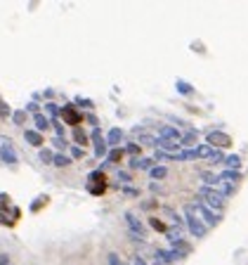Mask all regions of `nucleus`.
Masks as SVG:
<instances>
[{
  "mask_svg": "<svg viewBox=\"0 0 248 265\" xmlns=\"http://www.w3.org/2000/svg\"><path fill=\"white\" fill-rule=\"evenodd\" d=\"M184 225H187V230L192 232L194 237H206L208 235V230L210 227L201 220V215L196 213V209H194V204H189V206H184Z\"/></svg>",
  "mask_w": 248,
  "mask_h": 265,
  "instance_id": "nucleus-1",
  "label": "nucleus"
},
{
  "mask_svg": "<svg viewBox=\"0 0 248 265\" xmlns=\"http://www.w3.org/2000/svg\"><path fill=\"white\" fill-rule=\"evenodd\" d=\"M85 189L92 194V197H102L107 189H109V180H107V173L95 168V171H90L88 175V180H85Z\"/></svg>",
  "mask_w": 248,
  "mask_h": 265,
  "instance_id": "nucleus-2",
  "label": "nucleus"
},
{
  "mask_svg": "<svg viewBox=\"0 0 248 265\" xmlns=\"http://www.w3.org/2000/svg\"><path fill=\"white\" fill-rule=\"evenodd\" d=\"M199 199L210 211H225L227 209V197H222L220 192H215L213 187H201L199 189Z\"/></svg>",
  "mask_w": 248,
  "mask_h": 265,
  "instance_id": "nucleus-3",
  "label": "nucleus"
},
{
  "mask_svg": "<svg viewBox=\"0 0 248 265\" xmlns=\"http://www.w3.org/2000/svg\"><path fill=\"white\" fill-rule=\"evenodd\" d=\"M59 119L64 121L67 126H73V128H81V123H83V116L81 111H78V106H73V105H64L62 106V114H59Z\"/></svg>",
  "mask_w": 248,
  "mask_h": 265,
  "instance_id": "nucleus-4",
  "label": "nucleus"
},
{
  "mask_svg": "<svg viewBox=\"0 0 248 265\" xmlns=\"http://www.w3.org/2000/svg\"><path fill=\"white\" fill-rule=\"evenodd\" d=\"M90 142H92V147H95V157L97 159H107V154H109V142H107V137L102 135V131L99 128H92V132H90Z\"/></svg>",
  "mask_w": 248,
  "mask_h": 265,
  "instance_id": "nucleus-5",
  "label": "nucleus"
},
{
  "mask_svg": "<svg viewBox=\"0 0 248 265\" xmlns=\"http://www.w3.org/2000/svg\"><path fill=\"white\" fill-rule=\"evenodd\" d=\"M206 140L213 149H229V147H232V137L222 131H210L206 135Z\"/></svg>",
  "mask_w": 248,
  "mask_h": 265,
  "instance_id": "nucleus-6",
  "label": "nucleus"
},
{
  "mask_svg": "<svg viewBox=\"0 0 248 265\" xmlns=\"http://www.w3.org/2000/svg\"><path fill=\"white\" fill-rule=\"evenodd\" d=\"M0 161L2 163H7V166H14L17 161H19V157H17V149H14V145H12V140H2L0 142Z\"/></svg>",
  "mask_w": 248,
  "mask_h": 265,
  "instance_id": "nucleus-7",
  "label": "nucleus"
},
{
  "mask_svg": "<svg viewBox=\"0 0 248 265\" xmlns=\"http://www.w3.org/2000/svg\"><path fill=\"white\" fill-rule=\"evenodd\" d=\"M194 209L199 211V215H201V220H203V223H206L208 227H215V225H220L222 215H215V211H210L208 206H203V204H194Z\"/></svg>",
  "mask_w": 248,
  "mask_h": 265,
  "instance_id": "nucleus-8",
  "label": "nucleus"
},
{
  "mask_svg": "<svg viewBox=\"0 0 248 265\" xmlns=\"http://www.w3.org/2000/svg\"><path fill=\"white\" fill-rule=\"evenodd\" d=\"M125 223H128V227H130V235H135V237H139V239L147 237V230H144L142 220H139L135 213H125Z\"/></svg>",
  "mask_w": 248,
  "mask_h": 265,
  "instance_id": "nucleus-9",
  "label": "nucleus"
},
{
  "mask_svg": "<svg viewBox=\"0 0 248 265\" xmlns=\"http://www.w3.org/2000/svg\"><path fill=\"white\" fill-rule=\"evenodd\" d=\"M156 137H158V140H175V142H180V140H182V132H180L175 126H158Z\"/></svg>",
  "mask_w": 248,
  "mask_h": 265,
  "instance_id": "nucleus-10",
  "label": "nucleus"
},
{
  "mask_svg": "<svg viewBox=\"0 0 248 265\" xmlns=\"http://www.w3.org/2000/svg\"><path fill=\"white\" fill-rule=\"evenodd\" d=\"M125 149H121V147H116V149H111L109 154H107V159L102 161V166H99V171H104L107 166H116V163H121V159H123Z\"/></svg>",
  "mask_w": 248,
  "mask_h": 265,
  "instance_id": "nucleus-11",
  "label": "nucleus"
},
{
  "mask_svg": "<svg viewBox=\"0 0 248 265\" xmlns=\"http://www.w3.org/2000/svg\"><path fill=\"white\" fill-rule=\"evenodd\" d=\"M24 140H26L31 147H38V149H43V142H45L43 132H38L36 128H33V131H26V132H24Z\"/></svg>",
  "mask_w": 248,
  "mask_h": 265,
  "instance_id": "nucleus-12",
  "label": "nucleus"
},
{
  "mask_svg": "<svg viewBox=\"0 0 248 265\" xmlns=\"http://www.w3.org/2000/svg\"><path fill=\"white\" fill-rule=\"evenodd\" d=\"M156 261H161L163 265H168V263L180 261V258H178V253L173 251V249H158V251H156Z\"/></svg>",
  "mask_w": 248,
  "mask_h": 265,
  "instance_id": "nucleus-13",
  "label": "nucleus"
},
{
  "mask_svg": "<svg viewBox=\"0 0 248 265\" xmlns=\"http://www.w3.org/2000/svg\"><path fill=\"white\" fill-rule=\"evenodd\" d=\"M33 119V123H36V131L38 132H47L50 128H52V121L47 119L45 114H36V116H31Z\"/></svg>",
  "mask_w": 248,
  "mask_h": 265,
  "instance_id": "nucleus-14",
  "label": "nucleus"
},
{
  "mask_svg": "<svg viewBox=\"0 0 248 265\" xmlns=\"http://www.w3.org/2000/svg\"><path fill=\"white\" fill-rule=\"evenodd\" d=\"M173 251L178 253V258L182 261L184 256H189V253H192V244H189V241H184V239H180L178 244H173Z\"/></svg>",
  "mask_w": 248,
  "mask_h": 265,
  "instance_id": "nucleus-15",
  "label": "nucleus"
},
{
  "mask_svg": "<svg viewBox=\"0 0 248 265\" xmlns=\"http://www.w3.org/2000/svg\"><path fill=\"white\" fill-rule=\"evenodd\" d=\"M47 204H50V197H47V194H41V197H36V199H33V201H31V206H28V211H31V213H38V211H41V209H45Z\"/></svg>",
  "mask_w": 248,
  "mask_h": 265,
  "instance_id": "nucleus-16",
  "label": "nucleus"
},
{
  "mask_svg": "<svg viewBox=\"0 0 248 265\" xmlns=\"http://www.w3.org/2000/svg\"><path fill=\"white\" fill-rule=\"evenodd\" d=\"M71 135H73V142H76L78 147H83V149H85V145L90 142V135L83 131V128H73V132H71Z\"/></svg>",
  "mask_w": 248,
  "mask_h": 265,
  "instance_id": "nucleus-17",
  "label": "nucleus"
},
{
  "mask_svg": "<svg viewBox=\"0 0 248 265\" xmlns=\"http://www.w3.org/2000/svg\"><path fill=\"white\" fill-rule=\"evenodd\" d=\"M130 168H142V171H152V168H154V159H147V157L133 159V161H130Z\"/></svg>",
  "mask_w": 248,
  "mask_h": 265,
  "instance_id": "nucleus-18",
  "label": "nucleus"
},
{
  "mask_svg": "<svg viewBox=\"0 0 248 265\" xmlns=\"http://www.w3.org/2000/svg\"><path fill=\"white\" fill-rule=\"evenodd\" d=\"M182 232H184V227L170 225V227H168V232H165V237H168V241H170V244H178L180 239H182Z\"/></svg>",
  "mask_w": 248,
  "mask_h": 265,
  "instance_id": "nucleus-19",
  "label": "nucleus"
},
{
  "mask_svg": "<svg viewBox=\"0 0 248 265\" xmlns=\"http://www.w3.org/2000/svg\"><path fill=\"white\" fill-rule=\"evenodd\" d=\"M123 135H125V132L121 131V128H111L109 135H107V142H109V145L116 149V147H118V142L123 140Z\"/></svg>",
  "mask_w": 248,
  "mask_h": 265,
  "instance_id": "nucleus-20",
  "label": "nucleus"
},
{
  "mask_svg": "<svg viewBox=\"0 0 248 265\" xmlns=\"http://www.w3.org/2000/svg\"><path fill=\"white\" fill-rule=\"evenodd\" d=\"M220 175V180H227V183H232V185H236L239 180H241V173L239 171H229V168H225L222 173H218Z\"/></svg>",
  "mask_w": 248,
  "mask_h": 265,
  "instance_id": "nucleus-21",
  "label": "nucleus"
},
{
  "mask_svg": "<svg viewBox=\"0 0 248 265\" xmlns=\"http://www.w3.org/2000/svg\"><path fill=\"white\" fill-rule=\"evenodd\" d=\"M175 88H178V93H180V95H184V97L194 95V85H189L187 80H182V79L175 80Z\"/></svg>",
  "mask_w": 248,
  "mask_h": 265,
  "instance_id": "nucleus-22",
  "label": "nucleus"
},
{
  "mask_svg": "<svg viewBox=\"0 0 248 265\" xmlns=\"http://www.w3.org/2000/svg\"><path fill=\"white\" fill-rule=\"evenodd\" d=\"M149 175H152V183H156V180H163L165 175H168V168H165L163 163H158V166H154L152 171H149Z\"/></svg>",
  "mask_w": 248,
  "mask_h": 265,
  "instance_id": "nucleus-23",
  "label": "nucleus"
},
{
  "mask_svg": "<svg viewBox=\"0 0 248 265\" xmlns=\"http://www.w3.org/2000/svg\"><path fill=\"white\" fill-rule=\"evenodd\" d=\"M225 166H227L229 171H239V168H241V159H239V154H229V157H225Z\"/></svg>",
  "mask_w": 248,
  "mask_h": 265,
  "instance_id": "nucleus-24",
  "label": "nucleus"
},
{
  "mask_svg": "<svg viewBox=\"0 0 248 265\" xmlns=\"http://www.w3.org/2000/svg\"><path fill=\"white\" fill-rule=\"evenodd\" d=\"M149 225H152L156 232H161V235H165V232H168V225H165L161 218H156V215H152V218H149Z\"/></svg>",
  "mask_w": 248,
  "mask_h": 265,
  "instance_id": "nucleus-25",
  "label": "nucleus"
},
{
  "mask_svg": "<svg viewBox=\"0 0 248 265\" xmlns=\"http://www.w3.org/2000/svg\"><path fill=\"white\" fill-rule=\"evenodd\" d=\"M123 149H125V154H130L133 159H139V154H142V147H139L137 142H128Z\"/></svg>",
  "mask_w": 248,
  "mask_h": 265,
  "instance_id": "nucleus-26",
  "label": "nucleus"
},
{
  "mask_svg": "<svg viewBox=\"0 0 248 265\" xmlns=\"http://www.w3.org/2000/svg\"><path fill=\"white\" fill-rule=\"evenodd\" d=\"M201 180H203V187H215V183H218V173H201Z\"/></svg>",
  "mask_w": 248,
  "mask_h": 265,
  "instance_id": "nucleus-27",
  "label": "nucleus"
},
{
  "mask_svg": "<svg viewBox=\"0 0 248 265\" xmlns=\"http://www.w3.org/2000/svg\"><path fill=\"white\" fill-rule=\"evenodd\" d=\"M55 154L57 152H52V149H41V152H38V159H41L43 163H55Z\"/></svg>",
  "mask_w": 248,
  "mask_h": 265,
  "instance_id": "nucleus-28",
  "label": "nucleus"
},
{
  "mask_svg": "<svg viewBox=\"0 0 248 265\" xmlns=\"http://www.w3.org/2000/svg\"><path fill=\"white\" fill-rule=\"evenodd\" d=\"M45 111L50 114V119L55 121V119H59V114H62V106H57V105H52V102H47V105H45Z\"/></svg>",
  "mask_w": 248,
  "mask_h": 265,
  "instance_id": "nucleus-29",
  "label": "nucleus"
},
{
  "mask_svg": "<svg viewBox=\"0 0 248 265\" xmlns=\"http://www.w3.org/2000/svg\"><path fill=\"white\" fill-rule=\"evenodd\" d=\"M12 121L17 123V126H22V123L26 121V109H17V111H12Z\"/></svg>",
  "mask_w": 248,
  "mask_h": 265,
  "instance_id": "nucleus-30",
  "label": "nucleus"
},
{
  "mask_svg": "<svg viewBox=\"0 0 248 265\" xmlns=\"http://www.w3.org/2000/svg\"><path fill=\"white\" fill-rule=\"evenodd\" d=\"M52 128H55L57 137H62V140H64V135H67V131H64V123H62V119H55V121H52Z\"/></svg>",
  "mask_w": 248,
  "mask_h": 265,
  "instance_id": "nucleus-31",
  "label": "nucleus"
},
{
  "mask_svg": "<svg viewBox=\"0 0 248 265\" xmlns=\"http://www.w3.org/2000/svg\"><path fill=\"white\" fill-rule=\"evenodd\" d=\"M73 106H78V109H92V102H90V100H85V97H76V100H73Z\"/></svg>",
  "mask_w": 248,
  "mask_h": 265,
  "instance_id": "nucleus-32",
  "label": "nucleus"
},
{
  "mask_svg": "<svg viewBox=\"0 0 248 265\" xmlns=\"http://www.w3.org/2000/svg\"><path fill=\"white\" fill-rule=\"evenodd\" d=\"M7 116H12V109H10V105L0 97V119H7Z\"/></svg>",
  "mask_w": 248,
  "mask_h": 265,
  "instance_id": "nucleus-33",
  "label": "nucleus"
},
{
  "mask_svg": "<svg viewBox=\"0 0 248 265\" xmlns=\"http://www.w3.org/2000/svg\"><path fill=\"white\" fill-rule=\"evenodd\" d=\"M71 163V157H64V154H55V166H59V168H67Z\"/></svg>",
  "mask_w": 248,
  "mask_h": 265,
  "instance_id": "nucleus-34",
  "label": "nucleus"
},
{
  "mask_svg": "<svg viewBox=\"0 0 248 265\" xmlns=\"http://www.w3.org/2000/svg\"><path fill=\"white\" fill-rule=\"evenodd\" d=\"M196 135H199L196 131L184 132V135H182V145H194V142H196Z\"/></svg>",
  "mask_w": 248,
  "mask_h": 265,
  "instance_id": "nucleus-35",
  "label": "nucleus"
},
{
  "mask_svg": "<svg viewBox=\"0 0 248 265\" xmlns=\"http://www.w3.org/2000/svg\"><path fill=\"white\" fill-rule=\"evenodd\" d=\"M69 152H71V159H83V154H85V149H83V147H78V145H73Z\"/></svg>",
  "mask_w": 248,
  "mask_h": 265,
  "instance_id": "nucleus-36",
  "label": "nucleus"
},
{
  "mask_svg": "<svg viewBox=\"0 0 248 265\" xmlns=\"http://www.w3.org/2000/svg\"><path fill=\"white\" fill-rule=\"evenodd\" d=\"M121 192H123L125 197H139V192L135 189V187H130V185H123L121 187Z\"/></svg>",
  "mask_w": 248,
  "mask_h": 265,
  "instance_id": "nucleus-37",
  "label": "nucleus"
},
{
  "mask_svg": "<svg viewBox=\"0 0 248 265\" xmlns=\"http://www.w3.org/2000/svg\"><path fill=\"white\" fill-rule=\"evenodd\" d=\"M116 175H118V183H123V185H128V183L133 180V175H130V173H125V171H118Z\"/></svg>",
  "mask_w": 248,
  "mask_h": 265,
  "instance_id": "nucleus-38",
  "label": "nucleus"
},
{
  "mask_svg": "<svg viewBox=\"0 0 248 265\" xmlns=\"http://www.w3.org/2000/svg\"><path fill=\"white\" fill-rule=\"evenodd\" d=\"M7 206H10V194H0V213L7 211Z\"/></svg>",
  "mask_w": 248,
  "mask_h": 265,
  "instance_id": "nucleus-39",
  "label": "nucleus"
},
{
  "mask_svg": "<svg viewBox=\"0 0 248 265\" xmlns=\"http://www.w3.org/2000/svg\"><path fill=\"white\" fill-rule=\"evenodd\" d=\"M107 265H123V263H121L118 253H109V258H107Z\"/></svg>",
  "mask_w": 248,
  "mask_h": 265,
  "instance_id": "nucleus-40",
  "label": "nucleus"
},
{
  "mask_svg": "<svg viewBox=\"0 0 248 265\" xmlns=\"http://www.w3.org/2000/svg\"><path fill=\"white\" fill-rule=\"evenodd\" d=\"M26 111H28V114H33V116H36V114H41V111H38V102H33V100H31V102L26 105Z\"/></svg>",
  "mask_w": 248,
  "mask_h": 265,
  "instance_id": "nucleus-41",
  "label": "nucleus"
},
{
  "mask_svg": "<svg viewBox=\"0 0 248 265\" xmlns=\"http://www.w3.org/2000/svg\"><path fill=\"white\" fill-rule=\"evenodd\" d=\"M85 121H88L92 128H97V116H95V114H85Z\"/></svg>",
  "mask_w": 248,
  "mask_h": 265,
  "instance_id": "nucleus-42",
  "label": "nucleus"
},
{
  "mask_svg": "<svg viewBox=\"0 0 248 265\" xmlns=\"http://www.w3.org/2000/svg\"><path fill=\"white\" fill-rule=\"evenodd\" d=\"M149 189H152L154 194H161V192H163V189H161V185H158V183H152V185H149Z\"/></svg>",
  "mask_w": 248,
  "mask_h": 265,
  "instance_id": "nucleus-43",
  "label": "nucleus"
},
{
  "mask_svg": "<svg viewBox=\"0 0 248 265\" xmlns=\"http://www.w3.org/2000/svg\"><path fill=\"white\" fill-rule=\"evenodd\" d=\"M55 147H57V149H64V147H67V142H64L62 137H55Z\"/></svg>",
  "mask_w": 248,
  "mask_h": 265,
  "instance_id": "nucleus-44",
  "label": "nucleus"
},
{
  "mask_svg": "<svg viewBox=\"0 0 248 265\" xmlns=\"http://www.w3.org/2000/svg\"><path fill=\"white\" fill-rule=\"evenodd\" d=\"M133 265H147V261H144L142 256H135V258H133Z\"/></svg>",
  "mask_w": 248,
  "mask_h": 265,
  "instance_id": "nucleus-45",
  "label": "nucleus"
},
{
  "mask_svg": "<svg viewBox=\"0 0 248 265\" xmlns=\"http://www.w3.org/2000/svg\"><path fill=\"white\" fill-rule=\"evenodd\" d=\"M0 265H10V258L5 253H0Z\"/></svg>",
  "mask_w": 248,
  "mask_h": 265,
  "instance_id": "nucleus-46",
  "label": "nucleus"
},
{
  "mask_svg": "<svg viewBox=\"0 0 248 265\" xmlns=\"http://www.w3.org/2000/svg\"><path fill=\"white\" fill-rule=\"evenodd\" d=\"M154 265H163V263H161V261H156V263H154Z\"/></svg>",
  "mask_w": 248,
  "mask_h": 265,
  "instance_id": "nucleus-47",
  "label": "nucleus"
},
{
  "mask_svg": "<svg viewBox=\"0 0 248 265\" xmlns=\"http://www.w3.org/2000/svg\"><path fill=\"white\" fill-rule=\"evenodd\" d=\"M130 265H133V263H130Z\"/></svg>",
  "mask_w": 248,
  "mask_h": 265,
  "instance_id": "nucleus-48",
  "label": "nucleus"
}]
</instances>
